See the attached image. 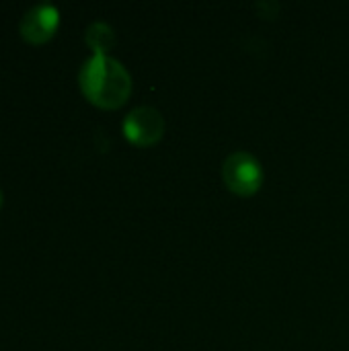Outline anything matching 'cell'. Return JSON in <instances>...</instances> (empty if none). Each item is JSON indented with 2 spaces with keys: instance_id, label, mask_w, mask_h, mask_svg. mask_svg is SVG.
<instances>
[{
  "instance_id": "5",
  "label": "cell",
  "mask_w": 349,
  "mask_h": 351,
  "mask_svg": "<svg viewBox=\"0 0 349 351\" xmlns=\"http://www.w3.org/2000/svg\"><path fill=\"white\" fill-rule=\"evenodd\" d=\"M84 39H86L88 47L93 49V53H107L115 43V33L107 23L97 21L86 27Z\"/></svg>"
},
{
  "instance_id": "3",
  "label": "cell",
  "mask_w": 349,
  "mask_h": 351,
  "mask_svg": "<svg viewBox=\"0 0 349 351\" xmlns=\"http://www.w3.org/2000/svg\"><path fill=\"white\" fill-rule=\"evenodd\" d=\"M165 119L154 107H136L123 119V134L136 146H150L163 138Z\"/></svg>"
},
{
  "instance_id": "4",
  "label": "cell",
  "mask_w": 349,
  "mask_h": 351,
  "mask_svg": "<svg viewBox=\"0 0 349 351\" xmlns=\"http://www.w3.org/2000/svg\"><path fill=\"white\" fill-rule=\"evenodd\" d=\"M60 25V12L49 2H39L31 6L21 19V35L29 43H43L47 41Z\"/></svg>"
},
{
  "instance_id": "1",
  "label": "cell",
  "mask_w": 349,
  "mask_h": 351,
  "mask_svg": "<svg viewBox=\"0 0 349 351\" xmlns=\"http://www.w3.org/2000/svg\"><path fill=\"white\" fill-rule=\"evenodd\" d=\"M78 82L84 97L103 107H121L132 93V76L121 62L107 53H93L78 72Z\"/></svg>"
},
{
  "instance_id": "6",
  "label": "cell",
  "mask_w": 349,
  "mask_h": 351,
  "mask_svg": "<svg viewBox=\"0 0 349 351\" xmlns=\"http://www.w3.org/2000/svg\"><path fill=\"white\" fill-rule=\"evenodd\" d=\"M0 206H2V191H0Z\"/></svg>"
},
{
  "instance_id": "2",
  "label": "cell",
  "mask_w": 349,
  "mask_h": 351,
  "mask_svg": "<svg viewBox=\"0 0 349 351\" xmlns=\"http://www.w3.org/2000/svg\"><path fill=\"white\" fill-rule=\"evenodd\" d=\"M224 183L237 195H253L263 181V169L259 160L249 152H232L222 167Z\"/></svg>"
}]
</instances>
